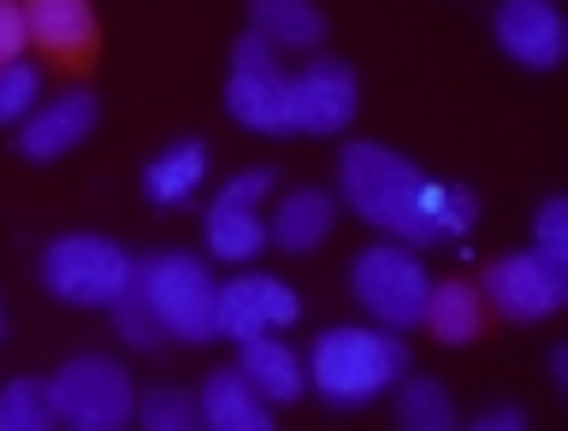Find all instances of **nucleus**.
<instances>
[{"instance_id": "1", "label": "nucleus", "mask_w": 568, "mask_h": 431, "mask_svg": "<svg viewBox=\"0 0 568 431\" xmlns=\"http://www.w3.org/2000/svg\"><path fill=\"white\" fill-rule=\"evenodd\" d=\"M337 195L349 213H362L367 225L390 230L403 243H462L479 219V202L468 184H433L415 160L379 142H349L337 160Z\"/></svg>"}, {"instance_id": "2", "label": "nucleus", "mask_w": 568, "mask_h": 431, "mask_svg": "<svg viewBox=\"0 0 568 431\" xmlns=\"http://www.w3.org/2000/svg\"><path fill=\"white\" fill-rule=\"evenodd\" d=\"M408 372V343L367 326H332L308 349V384L332 408H362Z\"/></svg>"}, {"instance_id": "3", "label": "nucleus", "mask_w": 568, "mask_h": 431, "mask_svg": "<svg viewBox=\"0 0 568 431\" xmlns=\"http://www.w3.org/2000/svg\"><path fill=\"white\" fill-rule=\"evenodd\" d=\"M136 260L124 255L119 243L89 237V230H71V237H53L42 248V284L48 296H60L65 308H113V301L131 290Z\"/></svg>"}, {"instance_id": "4", "label": "nucleus", "mask_w": 568, "mask_h": 431, "mask_svg": "<svg viewBox=\"0 0 568 431\" xmlns=\"http://www.w3.org/2000/svg\"><path fill=\"white\" fill-rule=\"evenodd\" d=\"M136 284L142 296H149V308L160 314V326H166L172 343H213V301H220V284H213L207 260L195 255H149L136 260Z\"/></svg>"}, {"instance_id": "5", "label": "nucleus", "mask_w": 568, "mask_h": 431, "mask_svg": "<svg viewBox=\"0 0 568 431\" xmlns=\"http://www.w3.org/2000/svg\"><path fill=\"white\" fill-rule=\"evenodd\" d=\"M53 420L71 431H119L136 420V390L113 355H71L48 379Z\"/></svg>"}, {"instance_id": "6", "label": "nucleus", "mask_w": 568, "mask_h": 431, "mask_svg": "<svg viewBox=\"0 0 568 431\" xmlns=\"http://www.w3.org/2000/svg\"><path fill=\"white\" fill-rule=\"evenodd\" d=\"M349 290L355 301L379 319L390 331H415L426 319V296H433V278H426V266L408 255L397 243H373L362 255L349 260Z\"/></svg>"}, {"instance_id": "7", "label": "nucleus", "mask_w": 568, "mask_h": 431, "mask_svg": "<svg viewBox=\"0 0 568 431\" xmlns=\"http://www.w3.org/2000/svg\"><path fill=\"white\" fill-rule=\"evenodd\" d=\"M479 296L497 319H515V326H532V319H550L568 301V266L532 255H497L486 273H479Z\"/></svg>"}, {"instance_id": "8", "label": "nucleus", "mask_w": 568, "mask_h": 431, "mask_svg": "<svg viewBox=\"0 0 568 431\" xmlns=\"http://www.w3.org/2000/svg\"><path fill=\"white\" fill-rule=\"evenodd\" d=\"M284 95H291V124L308 136H332L349 131L355 106H362V89H355V71L332 53H314L302 71H284Z\"/></svg>"}, {"instance_id": "9", "label": "nucleus", "mask_w": 568, "mask_h": 431, "mask_svg": "<svg viewBox=\"0 0 568 431\" xmlns=\"http://www.w3.org/2000/svg\"><path fill=\"white\" fill-rule=\"evenodd\" d=\"M30 24V48L48 53L60 71H89L101 60V18L95 0H18Z\"/></svg>"}, {"instance_id": "10", "label": "nucleus", "mask_w": 568, "mask_h": 431, "mask_svg": "<svg viewBox=\"0 0 568 431\" xmlns=\"http://www.w3.org/2000/svg\"><path fill=\"white\" fill-rule=\"evenodd\" d=\"M491 35H497V48L527 71H557L562 53H568V30H562L557 0H497Z\"/></svg>"}, {"instance_id": "11", "label": "nucleus", "mask_w": 568, "mask_h": 431, "mask_svg": "<svg viewBox=\"0 0 568 431\" xmlns=\"http://www.w3.org/2000/svg\"><path fill=\"white\" fill-rule=\"evenodd\" d=\"M95 124H101V101L89 95V89H71V95L36 106V113L18 124V154H24L30 166H48V160L78 148Z\"/></svg>"}, {"instance_id": "12", "label": "nucleus", "mask_w": 568, "mask_h": 431, "mask_svg": "<svg viewBox=\"0 0 568 431\" xmlns=\"http://www.w3.org/2000/svg\"><path fill=\"white\" fill-rule=\"evenodd\" d=\"M225 113L255 136H291V95H284V71L261 65V71H231L225 83Z\"/></svg>"}, {"instance_id": "13", "label": "nucleus", "mask_w": 568, "mask_h": 431, "mask_svg": "<svg viewBox=\"0 0 568 431\" xmlns=\"http://www.w3.org/2000/svg\"><path fill=\"white\" fill-rule=\"evenodd\" d=\"M426 331L438 337L444 349H468L486 337V296H479V284L468 278H438L433 296H426Z\"/></svg>"}, {"instance_id": "14", "label": "nucleus", "mask_w": 568, "mask_h": 431, "mask_svg": "<svg viewBox=\"0 0 568 431\" xmlns=\"http://www.w3.org/2000/svg\"><path fill=\"white\" fill-rule=\"evenodd\" d=\"M195 402H202V425H213V431H266L273 425V402H266L237 367L207 372V384Z\"/></svg>"}, {"instance_id": "15", "label": "nucleus", "mask_w": 568, "mask_h": 431, "mask_svg": "<svg viewBox=\"0 0 568 431\" xmlns=\"http://www.w3.org/2000/svg\"><path fill=\"white\" fill-rule=\"evenodd\" d=\"M237 372L248 384L261 390L266 402H302V390H308V372H302V361H296V349L284 343V337H248V343H237Z\"/></svg>"}, {"instance_id": "16", "label": "nucleus", "mask_w": 568, "mask_h": 431, "mask_svg": "<svg viewBox=\"0 0 568 431\" xmlns=\"http://www.w3.org/2000/svg\"><path fill=\"white\" fill-rule=\"evenodd\" d=\"M332 225H337V195H326V189H296V195H284V202H278L273 225H266V237H273L284 255H314V248L332 237Z\"/></svg>"}, {"instance_id": "17", "label": "nucleus", "mask_w": 568, "mask_h": 431, "mask_svg": "<svg viewBox=\"0 0 568 431\" xmlns=\"http://www.w3.org/2000/svg\"><path fill=\"white\" fill-rule=\"evenodd\" d=\"M207 177V142L190 136V142H172V148H160L149 166H142V195H149L154 207H184L195 189H202Z\"/></svg>"}, {"instance_id": "18", "label": "nucleus", "mask_w": 568, "mask_h": 431, "mask_svg": "<svg viewBox=\"0 0 568 431\" xmlns=\"http://www.w3.org/2000/svg\"><path fill=\"white\" fill-rule=\"evenodd\" d=\"M202 237H207V255H220L231 266H243V260H255L266 243V225H261V213L255 207H237V202H220L213 195L207 202V219H202Z\"/></svg>"}, {"instance_id": "19", "label": "nucleus", "mask_w": 568, "mask_h": 431, "mask_svg": "<svg viewBox=\"0 0 568 431\" xmlns=\"http://www.w3.org/2000/svg\"><path fill=\"white\" fill-rule=\"evenodd\" d=\"M248 30H261L273 48H320L326 18L314 0H248Z\"/></svg>"}, {"instance_id": "20", "label": "nucleus", "mask_w": 568, "mask_h": 431, "mask_svg": "<svg viewBox=\"0 0 568 431\" xmlns=\"http://www.w3.org/2000/svg\"><path fill=\"white\" fill-rule=\"evenodd\" d=\"M213 331L231 337V343H248V337L273 331V326H266V308H261V284H255V273L220 284V301H213Z\"/></svg>"}, {"instance_id": "21", "label": "nucleus", "mask_w": 568, "mask_h": 431, "mask_svg": "<svg viewBox=\"0 0 568 431\" xmlns=\"http://www.w3.org/2000/svg\"><path fill=\"white\" fill-rule=\"evenodd\" d=\"M397 425L403 431H450L456 425V402L438 379H408L397 384Z\"/></svg>"}, {"instance_id": "22", "label": "nucleus", "mask_w": 568, "mask_h": 431, "mask_svg": "<svg viewBox=\"0 0 568 431\" xmlns=\"http://www.w3.org/2000/svg\"><path fill=\"white\" fill-rule=\"evenodd\" d=\"M53 425V397L42 379H12L0 390V431H48Z\"/></svg>"}, {"instance_id": "23", "label": "nucleus", "mask_w": 568, "mask_h": 431, "mask_svg": "<svg viewBox=\"0 0 568 431\" xmlns=\"http://www.w3.org/2000/svg\"><path fill=\"white\" fill-rule=\"evenodd\" d=\"M136 420L149 431H195L202 425V402H195L184 384H154L149 397L136 402Z\"/></svg>"}, {"instance_id": "24", "label": "nucleus", "mask_w": 568, "mask_h": 431, "mask_svg": "<svg viewBox=\"0 0 568 431\" xmlns=\"http://www.w3.org/2000/svg\"><path fill=\"white\" fill-rule=\"evenodd\" d=\"M106 314H113V326H119V337H124L131 349H160V343H172L166 326H160V314L149 308V296H142V284H136V278H131V290H124Z\"/></svg>"}, {"instance_id": "25", "label": "nucleus", "mask_w": 568, "mask_h": 431, "mask_svg": "<svg viewBox=\"0 0 568 431\" xmlns=\"http://www.w3.org/2000/svg\"><path fill=\"white\" fill-rule=\"evenodd\" d=\"M36 95H42V71L30 60L0 65V124H24L36 113Z\"/></svg>"}, {"instance_id": "26", "label": "nucleus", "mask_w": 568, "mask_h": 431, "mask_svg": "<svg viewBox=\"0 0 568 431\" xmlns=\"http://www.w3.org/2000/svg\"><path fill=\"white\" fill-rule=\"evenodd\" d=\"M532 255L568 266V195H545L532 213Z\"/></svg>"}, {"instance_id": "27", "label": "nucleus", "mask_w": 568, "mask_h": 431, "mask_svg": "<svg viewBox=\"0 0 568 431\" xmlns=\"http://www.w3.org/2000/svg\"><path fill=\"white\" fill-rule=\"evenodd\" d=\"M255 284H261V308H266V326H273V331H291L296 319H302V296L291 290V284L266 278V273H255Z\"/></svg>"}, {"instance_id": "28", "label": "nucleus", "mask_w": 568, "mask_h": 431, "mask_svg": "<svg viewBox=\"0 0 568 431\" xmlns=\"http://www.w3.org/2000/svg\"><path fill=\"white\" fill-rule=\"evenodd\" d=\"M30 53V24H24V7L18 0H0V65L24 60Z\"/></svg>"}, {"instance_id": "29", "label": "nucleus", "mask_w": 568, "mask_h": 431, "mask_svg": "<svg viewBox=\"0 0 568 431\" xmlns=\"http://www.w3.org/2000/svg\"><path fill=\"white\" fill-rule=\"evenodd\" d=\"M261 65H278V48L266 42L261 30H243L237 42H231V71H261Z\"/></svg>"}, {"instance_id": "30", "label": "nucleus", "mask_w": 568, "mask_h": 431, "mask_svg": "<svg viewBox=\"0 0 568 431\" xmlns=\"http://www.w3.org/2000/svg\"><path fill=\"white\" fill-rule=\"evenodd\" d=\"M266 189H273V172H266V166H248V172H237V177H231V184L220 189V202H237V207H255L261 202V195Z\"/></svg>"}, {"instance_id": "31", "label": "nucleus", "mask_w": 568, "mask_h": 431, "mask_svg": "<svg viewBox=\"0 0 568 431\" xmlns=\"http://www.w3.org/2000/svg\"><path fill=\"white\" fill-rule=\"evenodd\" d=\"M474 431H527V408H486L474 414Z\"/></svg>"}, {"instance_id": "32", "label": "nucleus", "mask_w": 568, "mask_h": 431, "mask_svg": "<svg viewBox=\"0 0 568 431\" xmlns=\"http://www.w3.org/2000/svg\"><path fill=\"white\" fill-rule=\"evenodd\" d=\"M550 379H557V384H568V349H562V343L550 349Z\"/></svg>"}, {"instance_id": "33", "label": "nucleus", "mask_w": 568, "mask_h": 431, "mask_svg": "<svg viewBox=\"0 0 568 431\" xmlns=\"http://www.w3.org/2000/svg\"><path fill=\"white\" fill-rule=\"evenodd\" d=\"M0 337H7V308H0Z\"/></svg>"}]
</instances>
